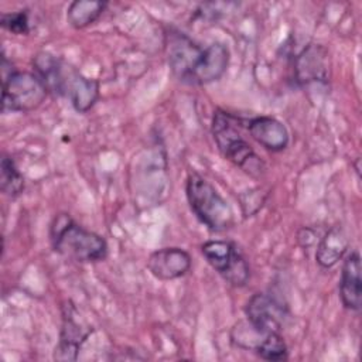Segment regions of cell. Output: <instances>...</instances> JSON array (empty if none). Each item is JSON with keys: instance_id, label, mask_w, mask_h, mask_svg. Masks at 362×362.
Returning a JSON list of instances; mask_svg holds the SVG:
<instances>
[{"instance_id": "3957f363", "label": "cell", "mask_w": 362, "mask_h": 362, "mask_svg": "<svg viewBox=\"0 0 362 362\" xmlns=\"http://www.w3.org/2000/svg\"><path fill=\"white\" fill-rule=\"evenodd\" d=\"M52 249L66 259L81 263H95L107 256L103 236L78 225L68 214H58L49 226Z\"/></svg>"}, {"instance_id": "6da1fadb", "label": "cell", "mask_w": 362, "mask_h": 362, "mask_svg": "<svg viewBox=\"0 0 362 362\" xmlns=\"http://www.w3.org/2000/svg\"><path fill=\"white\" fill-rule=\"evenodd\" d=\"M165 54L173 75L188 85H206L223 76L229 49L222 42L201 48L187 34L170 30L165 34Z\"/></svg>"}, {"instance_id": "30bf717a", "label": "cell", "mask_w": 362, "mask_h": 362, "mask_svg": "<svg viewBox=\"0 0 362 362\" xmlns=\"http://www.w3.org/2000/svg\"><path fill=\"white\" fill-rule=\"evenodd\" d=\"M147 269L158 280H174L191 269V256L181 247H163L150 255Z\"/></svg>"}, {"instance_id": "7a4b0ae2", "label": "cell", "mask_w": 362, "mask_h": 362, "mask_svg": "<svg viewBox=\"0 0 362 362\" xmlns=\"http://www.w3.org/2000/svg\"><path fill=\"white\" fill-rule=\"evenodd\" d=\"M35 75L47 90L69 99L79 113L88 112L99 98V83L82 75L74 65L48 52H40L34 61Z\"/></svg>"}, {"instance_id": "e0dca14e", "label": "cell", "mask_w": 362, "mask_h": 362, "mask_svg": "<svg viewBox=\"0 0 362 362\" xmlns=\"http://www.w3.org/2000/svg\"><path fill=\"white\" fill-rule=\"evenodd\" d=\"M255 352L266 361H273V362H279V361H286L288 356V351H287V345L283 339V337L280 335V332H267L264 334L260 341L257 342V345L255 346Z\"/></svg>"}, {"instance_id": "2e32d148", "label": "cell", "mask_w": 362, "mask_h": 362, "mask_svg": "<svg viewBox=\"0 0 362 362\" xmlns=\"http://www.w3.org/2000/svg\"><path fill=\"white\" fill-rule=\"evenodd\" d=\"M0 188L6 195L11 198L18 197L24 189L23 174L17 168L14 160L6 154L0 163Z\"/></svg>"}, {"instance_id": "5b68a950", "label": "cell", "mask_w": 362, "mask_h": 362, "mask_svg": "<svg viewBox=\"0 0 362 362\" xmlns=\"http://www.w3.org/2000/svg\"><path fill=\"white\" fill-rule=\"evenodd\" d=\"M185 194L194 215L208 229L222 232L233 225V212L215 187L197 173H189Z\"/></svg>"}, {"instance_id": "9a60e30c", "label": "cell", "mask_w": 362, "mask_h": 362, "mask_svg": "<svg viewBox=\"0 0 362 362\" xmlns=\"http://www.w3.org/2000/svg\"><path fill=\"white\" fill-rule=\"evenodd\" d=\"M106 6L105 1L75 0L66 10V20L74 28H85L102 16Z\"/></svg>"}, {"instance_id": "5bb4252c", "label": "cell", "mask_w": 362, "mask_h": 362, "mask_svg": "<svg viewBox=\"0 0 362 362\" xmlns=\"http://www.w3.org/2000/svg\"><path fill=\"white\" fill-rule=\"evenodd\" d=\"M348 245L349 243H348L345 230L338 225L331 226L325 232V235L321 238L317 246V252H315L317 263L324 269L332 267L345 255Z\"/></svg>"}, {"instance_id": "7c38bea8", "label": "cell", "mask_w": 362, "mask_h": 362, "mask_svg": "<svg viewBox=\"0 0 362 362\" xmlns=\"http://www.w3.org/2000/svg\"><path fill=\"white\" fill-rule=\"evenodd\" d=\"M247 130L255 141L270 151H281L288 146L287 127L272 116H257L249 120Z\"/></svg>"}, {"instance_id": "52a82bcc", "label": "cell", "mask_w": 362, "mask_h": 362, "mask_svg": "<svg viewBox=\"0 0 362 362\" xmlns=\"http://www.w3.org/2000/svg\"><path fill=\"white\" fill-rule=\"evenodd\" d=\"M201 252L209 266L233 287H242L249 280V264L232 242L208 240Z\"/></svg>"}, {"instance_id": "277c9868", "label": "cell", "mask_w": 362, "mask_h": 362, "mask_svg": "<svg viewBox=\"0 0 362 362\" xmlns=\"http://www.w3.org/2000/svg\"><path fill=\"white\" fill-rule=\"evenodd\" d=\"M211 130L219 151L226 160L253 177L262 175L264 163L243 139L238 126V117L228 112L216 110L212 117Z\"/></svg>"}, {"instance_id": "ac0fdd59", "label": "cell", "mask_w": 362, "mask_h": 362, "mask_svg": "<svg viewBox=\"0 0 362 362\" xmlns=\"http://www.w3.org/2000/svg\"><path fill=\"white\" fill-rule=\"evenodd\" d=\"M1 25L3 28L14 33L17 35H25L30 33L28 25V16L25 11H16V13H4L1 14Z\"/></svg>"}, {"instance_id": "ba28073f", "label": "cell", "mask_w": 362, "mask_h": 362, "mask_svg": "<svg viewBox=\"0 0 362 362\" xmlns=\"http://www.w3.org/2000/svg\"><path fill=\"white\" fill-rule=\"evenodd\" d=\"M247 322L259 332H280L286 311L283 305L264 293L253 294L245 308Z\"/></svg>"}, {"instance_id": "8fae6325", "label": "cell", "mask_w": 362, "mask_h": 362, "mask_svg": "<svg viewBox=\"0 0 362 362\" xmlns=\"http://www.w3.org/2000/svg\"><path fill=\"white\" fill-rule=\"evenodd\" d=\"M361 256L358 250H352L344 260L341 280H339V297L342 305L346 310L358 313L362 305V279H361Z\"/></svg>"}, {"instance_id": "9c48e42d", "label": "cell", "mask_w": 362, "mask_h": 362, "mask_svg": "<svg viewBox=\"0 0 362 362\" xmlns=\"http://www.w3.org/2000/svg\"><path fill=\"white\" fill-rule=\"evenodd\" d=\"M92 328L76 320V310L74 305H66L62 317V328L59 342L54 351L57 361H75L82 344L90 335Z\"/></svg>"}, {"instance_id": "8992f818", "label": "cell", "mask_w": 362, "mask_h": 362, "mask_svg": "<svg viewBox=\"0 0 362 362\" xmlns=\"http://www.w3.org/2000/svg\"><path fill=\"white\" fill-rule=\"evenodd\" d=\"M42 81L30 72L13 71L3 79L1 109L3 112H30L37 109L47 96Z\"/></svg>"}, {"instance_id": "4fadbf2b", "label": "cell", "mask_w": 362, "mask_h": 362, "mask_svg": "<svg viewBox=\"0 0 362 362\" xmlns=\"http://www.w3.org/2000/svg\"><path fill=\"white\" fill-rule=\"evenodd\" d=\"M296 81L307 85L317 81H325L328 76L327 51L320 45H308L296 58Z\"/></svg>"}]
</instances>
